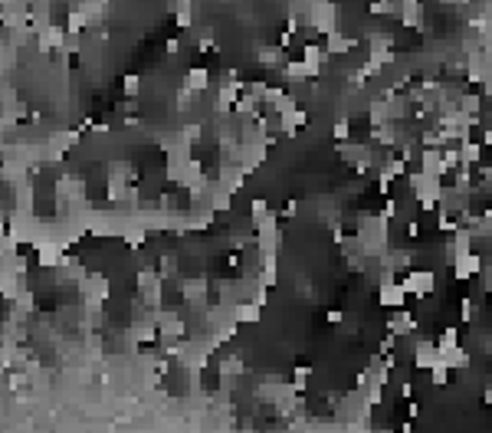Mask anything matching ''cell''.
I'll return each instance as SVG.
<instances>
[{
    "mask_svg": "<svg viewBox=\"0 0 492 433\" xmlns=\"http://www.w3.org/2000/svg\"><path fill=\"white\" fill-rule=\"evenodd\" d=\"M407 181H410V191H414V204H417V207H423V211L440 207L443 194H446V187L440 184V177H430V174H423V171H414Z\"/></svg>",
    "mask_w": 492,
    "mask_h": 433,
    "instance_id": "cell-1",
    "label": "cell"
},
{
    "mask_svg": "<svg viewBox=\"0 0 492 433\" xmlns=\"http://www.w3.org/2000/svg\"><path fill=\"white\" fill-rule=\"evenodd\" d=\"M305 20L312 24V30H318L322 37L341 30V7L335 0H312L309 10H305Z\"/></svg>",
    "mask_w": 492,
    "mask_h": 433,
    "instance_id": "cell-2",
    "label": "cell"
},
{
    "mask_svg": "<svg viewBox=\"0 0 492 433\" xmlns=\"http://www.w3.org/2000/svg\"><path fill=\"white\" fill-rule=\"evenodd\" d=\"M161 272H154V269H141L138 272V299L145 302V309H161V296H164V289H161Z\"/></svg>",
    "mask_w": 492,
    "mask_h": 433,
    "instance_id": "cell-3",
    "label": "cell"
},
{
    "mask_svg": "<svg viewBox=\"0 0 492 433\" xmlns=\"http://www.w3.org/2000/svg\"><path fill=\"white\" fill-rule=\"evenodd\" d=\"M404 289L407 296H417V299H427L433 289H437V276L430 269H410L404 279Z\"/></svg>",
    "mask_w": 492,
    "mask_h": 433,
    "instance_id": "cell-4",
    "label": "cell"
},
{
    "mask_svg": "<svg viewBox=\"0 0 492 433\" xmlns=\"http://www.w3.org/2000/svg\"><path fill=\"white\" fill-rule=\"evenodd\" d=\"M420 171L430 174V177H446L450 174V164H446V154H443V148H427L423 154H420Z\"/></svg>",
    "mask_w": 492,
    "mask_h": 433,
    "instance_id": "cell-5",
    "label": "cell"
},
{
    "mask_svg": "<svg viewBox=\"0 0 492 433\" xmlns=\"http://www.w3.org/2000/svg\"><path fill=\"white\" fill-rule=\"evenodd\" d=\"M466 253H473V230L469 227H459L456 233H450V243H446V260H450V266H453L459 256H466Z\"/></svg>",
    "mask_w": 492,
    "mask_h": 433,
    "instance_id": "cell-6",
    "label": "cell"
},
{
    "mask_svg": "<svg viewBox=\"0 0 492 433\" xmlns=\"http://www.w3.org/2000/svg\"><path fill=\"white\" fill-rule=\"evenodd\" d=\"M440 361V345L433 338H417V348H414V368H423L430 371L433 364Z\"/></svg>",
    "mask_w": 492,
    "mask_h": 433,
    "instance_id": "cell-7",
    "label": "cell"
},
{
    "mask_svg": "<svg viewBox=\"0 0 492 433\" xmlns=\"http://www.w3.org/2000/svg\"><path fill=\"white\" fill-rule=\"evenodd\" d=\"M482 256L480 253H466V256H459V260L453 263V279L456 283H466V279H473V276H482Z\"/></svg>",
    "mask_w": 492,
    "mask_h": 433,
    "instance_id": "cell-8",
    "label": "cell"
},
{
    "mask_svg": "<svg viewBox=\"0 0 492 433\" xmlns=\"http://www.w3.org/2000/svg\"><path fill=\"white\" fill-rule=\"evenodd\" d=\"M378 302L384 306V309H404V302H407V289H404V283L378 285Z\"/></svg>",
    "mask_w": 492,
    "mask_h": 433,
    "instance_id": "cell-9",
    "label": "cell"
},
{
    "mask_svg": "<svg viewBox=\"0 0 492 433\" xmlns=\"http://www.w3.org/2000/svg\"><path fill=\"white\" fill-rule=\"evenodd\" d=\"M388 332H394L397 338H407V335L417 332V319L404 309H394V315L388 319Z\"/></svg>",
    "mask_w": 492,
    "mask_h": 433,
    "instance_id": "cell-10",
    "label": "cell"
},
{
    "mask_svg": "<svg viewBox=\"0 0 492 433\" xmlns=\"http://www.w3.org/2000/svg\"><path fill=\"white\" fill-rule=\"evenodd\" d=\"M401 24L410 26V30H420L423 26V0H401Z\"/></svg>",
    "mask_w": 492,
    "mask_h": 433,
    "instance_id": "cell-11",
    "label": "cell"
},
{
    "mask_svg": "<svg viewBox=\"0 0 492 433\" xmlns=\"http://www.w3.org/2000/svg\"><path fill=\"white\" fill-rule=\"evenodd\" d=\"M154 319H158V332L161 338H181L184 335V322L177 319V312H154Z\"/></svg>",
    "mask_w": 492,
    "mask_h": 433,
    "instance_id": "cell-12",
    "label": "cell"
},
{
    "mask_svg": "<svg viewBox=\"0 0 492 433\" xmlns=\"http://www.w3.org/2000/svg\"><path fill=\"white\" fill-rule=\"evenodd\" d=\"M181 296H184V302H188V306H194V309H203V302H207V283H203V279H184Z\"/></svg>",
    "mask_w": 492,
    "mask_h": 433,
    "instance_id": "cell-13",
    "label": "cell"
},
{
    "mask_svg": "<svg viewBox=\"0 0 492 433\" xmlns=\"http://www.w3.org/2000/svg\"><path fill=\"white\" fill-rule=\"evenodd\" d=\"M354 46H358V39L345 37L341 30H335V33H328L325 37V53L328 56H345V53H352Z\"/></svg>",
    "mask_w": 492,
    "mask_h": 433,
    "instance_id": "cell-14",
    "label": "cell"
},
{
    "mask_svg": "<svg viewBox=\"0 0 492 433\" xmlns=\"http://www.w3.org/2000/svg\"><path fill=\"white\" fill-rule=\"evenodd\" d=\"M256 62H259V66H269V69H279V73H282V66L289 62V56H286V50H282V46H263V50L256 53Z\"/></svg>",
    "mask_w": 492,
    "mask_h": 433,
    "instance_id": "cell-15",
    "label": "cell"
},
{
    "mask_svg": "<svg viewBox=\"0 0 492 433\" xmlns=\"http://www.w3.org/2000/svg\"><path fill=\"white\" fill-rule=\"evenodd\" d=\"M259 312H263V306L253 302V299H246V302H237V306H233V319H237L240 325H256L259 322Z\"/></svg>",
    "mask_w": 492,
    "mask_h": 433,
    "instance_id": "cell-16",
    "label": "cell"
},
{
    "mask_svg": "<svg viewBox=\"0 0 492 433\" xmlns=\"http://www.w3.org/2000/svg\"><path fill=\"white\" fill-rule=\"evenodd\" d=\"M325 46H312V43H309V46H305L302 50V62L305 66H309V73H312V79H316L318 73H322V62H325Z\"/></svg>",
    "mask_w": 492,
    "mask_h": 433,
    "instance_id": "cell-17",
    "label": "cell"
},
{
    "mask_svg": "<svg viewBox=\"0 0 492 433\" xmlns=\"http://www.w3.org/2000/svg\"><path fill=\"white\" fill-rule=\"evenodd\" d=\"M440 361L450 368V371H456V368H469V351L463 345L450 348V351H440Z\"/></svg>",
    "mask_w": 492,
    "mask_h": 433,
    "instance_id": "cell-18",
    "label": "cell"
},
{
    "mask_svg": "<svg viewBox=\"0 0 492 433\" xmlns=\"http://www.w3.org/2000/svg\"><path fill=\"white\" fill-rule=\"evenodd\" d=\"M282 79H289V82H302V79H312V73H309V66H305L302 60H289L286 66H282Z\"/></svg>",
    "mask_w": 492,
    "mask_h": 433,
    "instance_id": "cell-19",
    "label": "cell"
},
{
    "mask_svg": "<svg viewBox=\"0 0 492 433\" xmlns=\"http://www.w3.org/2000/svg\"><path fill=\"white\" fill-rule=\"evenodd\" d=\"M207 86H210V76H207V69H190L188 79H184V89L188 92H207Z\"/></svg>",
    "mask_w": 492,
    "mask_h": 433,
    "instance_id": "cell-20",
    "label": "cell"
},
{
    "mask_svg": "<svg viewBox=\"0 0 492 433\" xmlns=\"http://www.w3.org/2000/svg\"><path fill=\"white\" fill-rule=\"evenodd\" d=\"M456 145H459V154H463V161L466 164H480L482 161V145L480 141H469V135H466V138H459Z\"/></svg>",
    "mask_w": 492,
    "mask_h": 433,
    "instance_id": "cell-21",
    "label": "cell"
},
{
    "mask_svg": "<svg viewBox=\"0 0 492 433\" xmlns=\"http://www.w3.org/2000/svg\"><path fill=\"white\" fill-rule=\"evenodd\" d=\"M240 374H246V368H243V361L237 355L220 361V378H240Z\"/></svg>",
    "mask_w": 492,
    "mask_h": 433,
    "instance_id": "cell-22",
    "label": "cell"
},
{
    "mask_svg": "<svg viewBox=\"0 0 492 433\" xmlns=\"http://www.w3.org/2000/svg\"><path fill=\"white\" fill-rule=\"evenodd\" d=\"M459 109L466 112V115H473V118H480L482 96H476V92H473V96H463V99H459Z\"/></svg>",
    "mask_w": 492,
    "mask_h": 433,
    "instance_id": "cell-23",
    "label": "cell"
},
{
    "mask_svg": "<svg viewBox=\"0 0 492 433\" xmlns=\"http://www.w3.org/2000/svg\"><path fill=\"white\" fill-rule=\"evenodd\" d=\"M309 381H312V368H295V374H292V387H295L299 394H305Z\"/></svg>",
    "mask_w": 492,
    "mask_h": 433,
    "instance_id": "cell-24",
    "label": "cell"
},
{
    "mask_svg": "<svg viewBox=\"0 0 492 433\" xmlns=\"http://www.w3.org/2000/svg\"><path fill=\"white\" fill-rule=\"evenodd\" d=\"M430 381L437 384V387H443V384L450 381V368H446V364H443V361H437V364H433V368H430Z\"/></svg>",
    "mask_w": 492,
    "mask_h": 433,
    "instance_id": "cell-25",
    "label": "cell"
},
{
    "mask_svg": "<svg viewBox=\"0 0 492 433\" xmlns=\"http://www.w3.org/2000/svg\"><path fill=\"white\" fill-rule=\"evenodd\" d=\"M269 213H273V211H269V204H266L263 197H259V200H253V204H250V217H253V223L266 220V217H269Z\"/></svg>",
    "mask_w": 492,
    "mask_h": 433,
    "instance_id": "cell-26",
    "label": "cell"
},
{
    "mask_svg": "<svg viewBox=\"0 0 492 433\" xmlns=\"http://www.w3.org/2000/svg\"><path fill=\"white\" fill-rule=\"evenodd\" d=\"M437 345H440V351H450V348H456V345H459V332H456V328H443V335H440V342H437Z\"/></svg>",
    "mask_w": 492,
    "mask_h": 433,
    "instance_id": "cell-27",
    "label": "cell"
},
{
    "mask_svg": "<svg viewBox=\"0 0 492 433\" xmlns=\"http://www.w3.org/2000/svg\"><path fill=\"white\" fill-rule=\"evenodd\" d=\"M459 319H463V322H473V319H476V302H473V299H463V302H459Z\"/></svg>",
    "mask_w": 492,
    "mask_h": 433,
    "instance_id": "cell-28",
    "label": "cell"
},
{
    "mask_svg": "<svg viewBox=\"0 0 492 433\" xmlns=\"http://www.w3.org/2000/svg\"><path fill=\"white\" fill-rule=\"evenodd\" d=\"M397 348V335L388 332L384 338H381V345H378V355H388V351H394Z\"/></svg>",
    "mask_w": 492,
    "mask_h": 433,
    "instance_id": "cell-29",
    "label": "cell"
},
{
    "mask_svg": "<svg viewBox=\"0 0 492 433\" xmlns=\"http://www.w3.org/2000/svg\"><path fill=\"white\" fill-rule=\"evenodd\" d=\"M331 132H335V141L341 145V141H348V132H352V125H348V122H338L335 128H331Z\"/></svg>",
    "mask_w": 492,
    "mask_h": 433,
    "instance_id": "cell-30",
    "label": "cell"
},
{
    "mask_svg": "<svg viewBox=\"0 0 492 433\" xmlns=\"http://www.w3.org/2000/svg\"><path fill=\"white\" fill-rule=\"evenodd\" d=\"M138 86H141L138 76H125V92L128 96H138Z\"/></svg>",
    "mask_w": 492,
    "mask_h": 433,
    "instance_id": "cell-31",
    "label": "cell"
},
{
    "mask_svg": "<svg viewBox=\"0 0 492 433\" xmlns=\"http://www.w3.org/2000/svg\"><path fill=\"white\" fill-rule=\"evenodd\" d=\"M295 211H299V204H295V200H289V204H286V211H282V217L289 220V217H295Z\"/></svg>",
    "mask_w": 492,
    "mask_h": 433,
    "instance_id": "cell-32",
    "label": "cell"
},
{
    "mask_svg": "<svg viewBox=\"0 0 492 433\" xmlns=\"http://www.w3.org/2000/svg\"><path fill=\"white\" fill-rule=\"evenodd\" d=\"M325 319H328V322H331V325H338L341 319H345V315H341L338 309H331V312H328V315H325Z\"/></svg>",
    "mask_w": 492,
    "mask_h": 433,
    "instance_id": "cell-33",
    "label": "cell"
},
{
    "mask_svg": "<svg viewBox=\"0 0 492 433\" xmlns=\"http://www.w3.org/2000/svg\"><path fill=\"white\" fill-rule=\"evenodd\" d=\"M482 148H492V128L486 125V132H482Z\"/></svg>",
    "mask_w": 492,
    "mask_h": 433,
    "instance_id": "cell-34",
    "label": "cell"
},
{
    "mask_svg": "<svg viewBox=\"0 0 492 433\" xmlns=\"http://www.w3.org/2000/svg\"><path fill=\"white\" fill-rule=\"evenodd\" d=\"M407 233H410V236H420V223L410 220V223H407Z\"/></svg>",
    "mask_w": 492,
    "mask_h": 433,
    "instance_id": "cell-35",
    "label": "cell"
},
{
    "mask_svg": "<svg viewBox=\"0 0 492 433\" xmlns=\"http://www.w3.org/2000/svg\"><path fill=\"white\" fill-rule=\"evenodd\" d=\"M489 374H492V348H489Z\"/></svg>",
    "mask_w": 492,
    "mask_h": 433,
    "instance_id": "cell-36",
    "label": "cell"
},
{
    "mask_svg": "<svg viewBox=\"0 0 492 433\" xmlns=\"http://www.w3.org/2000/svg\"><path fill=\"white\" fill-rule=\"evenodd\" d=\"M489 312H492V292H489Z\"/></svg>",
    "mask_w": 492,
    "mask_h": 433,
    "instance_id": "cell-37",
    "label": "cell"
}]
</instances>
